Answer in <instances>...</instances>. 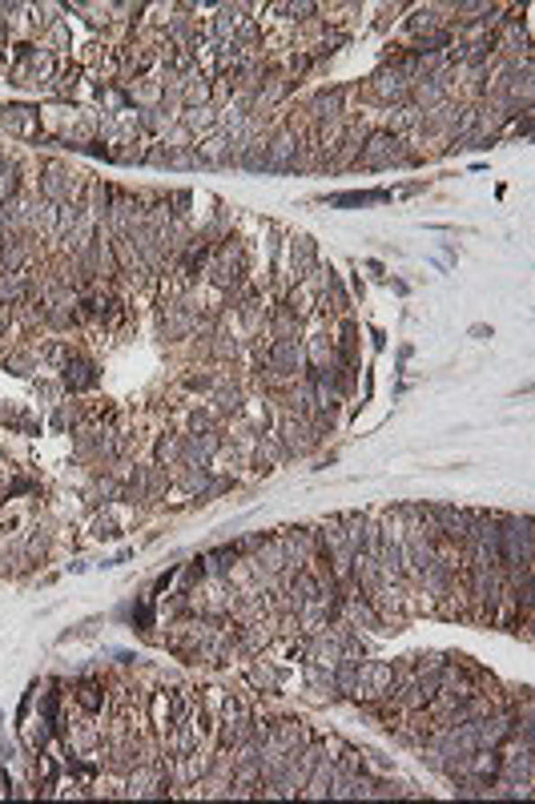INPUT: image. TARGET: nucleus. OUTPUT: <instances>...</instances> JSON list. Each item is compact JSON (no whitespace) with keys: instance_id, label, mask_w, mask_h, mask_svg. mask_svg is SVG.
<instances>
[{"instance_id":"nucleus-1","label":"nucleus","mask_w":535,"mask_h":804,"mask_svg":"<svg viewBox=\"0 0 535 804\" xmlns=\"http://www.w3.org/2000/svg\"><path fill=\"white\" fill-rule=\"evenodd\" d=\"M427 161V153L411 149L407 137H394L386 133V129H375V133L362 141L358 149V169H394V166H422Z\"/></svg>"},{"instance_id":"nucleus-2","label":"nucleus","mask_w":535,"mask_h":804,"mask_svg":"<svg viewBox=\"0 0 535 804\" xmlns=\"http://www.w3.org/2000/svg\"><path fill=\"white\" fill-rule=\"evenodd\" d=\"M41 189V202H53V205H85V194H89V181L85 173H77L68 161H45L37 177Z\"/></svg>"},{"instance_id":"nucleus-3","label":"nucleus","mask_w":535,"mask_h":804,"mask_svg":"<svg viewBox=\"0 0 535 804\" xmlns=\"http://www.w3.org/2000/svg\"><path fill=\"white\" fill-rule=\"evenodd\" d=\"M16 65H8V81L21 85V89H53L60 57H53L41 45H16Z\"/></svg>"},{"instance_id":"nucleus-4","label":"nucleus","mask_w":535,"mask_h":804,"mask_svg":"<svg viewBox=\"0 0 535 804\" xmlns=\"http://www.w3.org/2000/svg\"><path fill=\"white\" fill-rule=\"evenodd\" d=\"M499 564L503 567L535 564V535L528 515H499Z\"/></svg>"},{"instance_id":"nucleus-5","label":"nucleus","mask_w":535,"mask_h":804,"mask_svg":"<svg viewBox=\"0 0 535 804\" xmlns=\"http://www.w3.org/2000/svg\"><path fill=\"white\" fill-rule=\"evenodd\" d=\"M266 375L278 378V383H295V375L306 366V350H302V339H270L266 342V358H262Z\"/></svg>"},{"instance_id":"nucleus-6","label":"nucleus","mask_w":535,"mask_h":804,"mask_svg":"<svg viewBox=\"0 0 535 804\" xmlns=\"http://www.w3.org/2000/svg\"><path fill=\"white\" fill-rule=\"evenodd\" d=\"M394 664L386 660H370L362 655L358 660V684H355V704H367V700H386L394 691Z\"/></svg>"},{"instance_id":"nucleus-7","label":"nucleus","mask_w":535,"mask_h":804,"mask_svg":"<svg viewBox=\"0 0 535 804\" xmlns=\"http://www.w3.org/2000/svg\"><path fill=\"white\" fill-rule=\"evenodd\" d=\"M362 97H367L370 105H383V109L407 105V101H411V81L399 73V68L383 65V68H378V73L367 81V89H362Z\"/></svg>"},{"instance_id":"nucleus-8","label":"nucleus","mask_w":535,"mask_h":804,"mask_svg":"<svg viewBox=\"0 0 535 804\" xmlns=\"http://www.w3.org/2000/svg\"><path fill=\"white\" fill-rule=\"evenodd\" d=\"M310 740H318L314 732H310L306 720H298V716H278V720H270V728H266V752H282V756H290V752H302L310 745Z\"/></svg>"},{"instance_id":"nucleus-9","label":"nucleus","mask_w":535,"mask_h":804,"mask_svg":"<svg viewBox=\"0 0 535 804\" xmlns=\"http://www.w3.org/2000/svg\"><path fill=\"white\" fill-rule=\"evenodd\" d=\"M302 153V133L298 129H278L266 141V173H290Z\"/></svg>"},{"instance_id":"nucleus-10","label":"nucleus","mask_w":535,"mask_h":804,"mask_svg":"<svg viewBox=\"0 0 535 804\" xmlns=\"http://www.w3.org/2000/svg\"><path fill=\"white\" fill-rule=\"evenodd\" d=\"M515 720H520V712H487L483 720H476V740L479 748H503L507 740L515 736Z\"/></svg>"},{"instance_id":"nucleus-11","label":"nucleus","mask_w":535,"mask_h":804,"mask_svg":"<svg viewBox=\"0 0 535 804\" xmlns=\"http://www.w3.org/2000/svg\"><path fill=\"white\" fill-rule=\"evenodd\" d=\"M339 764V760H334ZM326 800H370V776L362 768H334V781H331V792Z\"/></svg>"},{"instance_id":"nucleus-12","label":"nucleus","mask_w":535,"mask_h":804,"mask_svg":"<svg viewBox=\"0 0 535 804\" xmlns=\"http://www.w3.org/2000/svg\"><path fill=\"white\" fill-rule=\"evenodd\" d=\"M0 133L21 137V141H37L41 137V113L29 105H5L0 109Z\"/></svg>"},{"instance_id":"nucleus-13","label":"nucleus","mask_w":535,"mask_h":804,"mask_svg":"<svg viewBox=\"0 0 535 804\" xmlns=\"http://www.w3.org/2000/svg\"><path fill=\"white\" fill-rule=\"evenodd\" d=\"M347 97H350V89L347 85H331V89H318L314 97H310V105H306V113H310V121H334V117H347Z\"/></svg>"},{"instance_id":"nucleus-14","label":"nucleus","mask_w":535,"mask_h":804,"mask_svg":"<svg viewBox=\"0 0 535 804\" xmlns=\"http://www.w3.org/2000/svg\"><path fill=\"white\" fill-rule=\"evenodd\" d=\"M314 262H318V241H314V238H306V233L290 238V246H286V278H290V286L306 278V270H310Z\"/></svg>"},{"instance_id":"nucleus-15","label":"nucleus","mask_w":535,"mask_h":804,"mask_svg":"<svg viewBox=\"0 0 535 804\" xmlns=\"http://www.w3.org/2000/svg\"><path fill=\"white\" fill-rule=\"evenodd\" d=\"M238 655H262L266 647L274 644V619L270 616H262V619H254V624H241L238 628Z\"/></svg>"},{"instance_id":"nucleus-16","label":"nucleus","mask_w":535,"mask_h":804,"mask_svg":"<svg viewBox=\"0 0 535 804\" xmlns=\"http://www.w3.org/2000/svg\"><path fill=\"white\" fill-rule=\"evenodd\" d=\"M218 117H222L218 105H197V109H181L177 125L186 129V133L194 137V145H197V141H205V137L218 133Z\"/></svg>"},{"instance_id":"nucleus-17","label":"nucleus","mask_w":535,"mask_h":804,"mask_svg":"<svg viewBox=\"0 0 535 804\" xmlns=\"http://www.w3.org/2000/svg\"><path fill=\"white\" fill-rule=\"evenodd\" d=\"M302 684H306V696L314 704H331L339 691H334V668H322L314 660H302Z\"/></svg>"},{"instance_id":"nucleus-18","label":"nucleus","mask_w":535,"mask_h":804,"mask_svg":"<svg viewBox=\"0 0 535 804\" xmlns=\"http://www.w3.org/2000/svg\"><path fill=\"white\" fill-rule=\"evenodd\" d=\"M41 113V133H49V137H57V141H65L68 133H73V125L81 121V113L85 109H77V105H49V109H37Z\"/></svg>"},{"instance_id":"nucleus-19","label":"nucleus","mask_w":535,"mask_h":804,"mask_svg":"<svg viewBox=\"0 0 535 804\" xmlns=\"http://www.w3.org/2000/svg\"><path fill=\"white\" fill-rule=\"evenodd\" d=\"M60 386L73 394L93 391V386H97V366H93L85 354H68V362L60 366Z\"/></svg>"},{"instance_id":"nucleus-20","label":"nucleus","mask_w":535,"mask_h":804,"mask_svg":"<svg viewBox=\"0 0 535 804\" xmlns=\"http://www.w3.org/2000/svg\"><path fill=\"white\" fill-rule=\"evenodd\" d=\"M334 756H331V748L322 752V756L314 760V768H310V776H306V784H302V792L298 797H306V800H326V792H331V781H334Z\"/></svg>"},{"instance_id":"nucleus-21","label":"nucleus","mask_w":535,"mask_h":804,"mask_svg":"<svg viewBox=\"0 0 535 804\" xmlns=\"http://www.w3.org/2000/svg\"><path fill=\"white\" fill-rule=\"evenodd\" d=\"M194 149H197V161H202V169H205V166H210V169L238 166V153H234V145H230L222 133H213V137H205V141H197Z\"/></svg>"},{"instance_id":"nucleus-22","label":"nucleus","mask_w":535,"mask_h":804,"mask_svg":"<svg viewBox=\"0 0 535 804\" xmlns=\"http://www.w3.org/2000/svg\"><path fill=\"white\" fill-rule=\"evenodd\" d=\"M213 474H210V466L205 463H177V466H169V483H174L177 491H186V495H197V491L210 483Z\"/></svg>"},{"instance_id":"nucleus-23","label":"nucleus","mask_w":535,"mask_h":804,"mask_svg":"<svg viewBox=\"0 0 535 804\" xmlns=\"http://www.w3.org/2000/svg\"><path fill=\"white\" fill-rule=\"evenodd\" d=\"M246 680H249V688H254V691L278 696V691H282V680H286V676H282V668H274L270 660H262V655H258V660L246 668Z\"/></svg>"},{"instance_id":"nucleus-24","label":"nucleus","mask_w":535,"mask_h":804,"mask_svg":"<svg viewBox=\"0 0 535 804\" xmlns=\"http://www.w3.org/2000/svg\"><path fill=\"white\" fill-rule=\"evenodd\" d=\"M447 101H451V93H447L435 77H422V81L411 85V105H415L419 113H431V109L447 105Z\"/></svg>"},{"instance_id":"nucleus-25","label":"nucleus","mask_w":535,"mask_h":804,"mask_svg":"<svg viewBox=\"0 0 535 804\" xmlns=\"http://www.w3.org/2000/svg\"><path fill=\"white\" fill-rule=\"evenodd\" d=\"M306 366L310 370H331L339 366V350H334V339L331 334H314V339H306Z\"/></svg>"},{"instance_id":"nucleus-26","label":"nucleus","mask_w":535,"mask_h":804,"mask_svg":"<svg viewBox=\"0 0 535 804\" xmlns=\"http://www.w3.org/2000/svg\"><path fill=\"white\" fill-rule=\"evenodd\" d=\"M422 129V113L415 105H394V109H386V133H394V137H411V133H419Z\"/></svg>"},{"instance_id":"nucleus-27","label":"nucleus","mask_w":535,"mask_h":804,"mask_svg":"<svg viewBox=\"0 0 535 804\" xmlns=\"http://www.w3.org/2000/svg\"><path fill=\"white\" fill-rule=\"evenodd\" d=\"M290 459V451H286V443H282L278 435H262V443H258V451H254V466L262 474H270L278 463H286Z\"/></svg>"},{"instance_id":"nucleus-28","label":"nucleus","mask_w":535,"mask_h":804,"mask_svg":"<svg viewBox=\"0 0 535 804\" xmlns=\"http://www.w3.org/2000/svg\"><path fill=\"white\" fill-rule=\"evenodd\" d=\"M205 354H210L213 362H234L238 358V339L230 330H222V326H210V342H205Z\"/></svg>"},{"instance_id":"nucleus-29","label":"nucleus","mask_w":535,"mask_h":804,"mask_svg":"<svg viewBox=\"0 0 535 804\" xmlns=\"http://www.w3.org/2000/svg\"><path fill=\"white\" fill-rule=\"evenodd\" d=\"M73 700H77V708L81 712H89V716H97L101 708H105V688L97 684V680H85V684H77V691H73Z\"/></svg>"},{"instance_id":"nucleus-30","label":"nucleus","mask_w":535,"mask_h":804,"mask_svg":"<svg viewBox=\"0 0 535 804\" xmlns=\"http://www.w3.org/2000/svg\"><path fill=\"white\" fill-rule=\"evenodd\" d=\"M241 406H246V394H241V386H234V383H222V386H213V411L218 414H241Z\"/></svg>"},{"instance_id":"nucleus-31","label":"nucleus","mask_w":535,"mask_h":804,"mask_svg":"<svg viewBox=\"0 0 535 804\" xmlns=\"http://www.w3.org/2000/svg\"><path fill=\"white\" fill-rule=\"evenodd\" d=\"M181 443H186V435H161L158 443H153V463H158V466H177L181 463Z\"/></svg>"},{"instance_id":"nucleus-32","label":"nucleus","mask_w":535,"mask_h":804,"mask_svg":"<svg viewBox=\"0 0 535 804\" xmlns=\"http://www.w3.org/2000/svg\"><path fill=\"white\" fill-rule=\"evenodd\" d=\"M238 559V551L234 547H213V551H205L202 556V567H205V575H213V579H222L230 572V564Z\"/></svg>"},{"instance_id":"nucleus-33","label":"nucleus","mask_w":535,"mask_h":804,"mask_svg":"<svg viewBox=\"0 0 535 804\" xmlns=\"http://www.w3.org/2000/svg\"><path fill=\"white\" fill-rule=\"evenodd\" d=\"M41 49H49L53 57H60V53H68L73 49V32H68V21H57L53 29L41 37Z\"/></svg>"},{"instance_id":"nucleus-34","label":"nucleus","mask_w":535,"mask_h":804,"mask_svg":"<svg viewBox=\"0 0 535 804\" xmlns=\"http://www.w3.org/2000/svg\"><path fill=\"white\" fill-rule=\"evenodd\" d=\"M57 213H60V205H53V202H37V238L57 241Z\"/></svg>"},{"instance_id":"nucleus-35","label":"nucleus","mask_w":535,"mask_h":804,"mask_svg":"<svg viewBox=\"0 0 535 804\" xmlns=\"http://www.w3.org/2000/svg\"><path fill=\"white\" fill-rule=\"evenodd\" d=\"M77 81H81V65H60L57 68V81H53V97L65 101L68 93L77 89Z\"/></svg>"},{"instance_id":"nucleus-36","label":"nucleus","mask_w":535,"mask_h":804,"mask_svg":"<svg viewBox=\"0 0 535 804\" xmlns=\"http://www.w3.org/2000/svg\"><path fill=\"white\" fill-rule=\"evenodd\" d=\"M24 745H29L32 752H41L49 745V720H45V716H37V720L24 724Z\"/></svg>"},{"instance_id":"nucleus-37","label":"nucleus","mask_w":535,"mask_h":804,"mask_svg":"<svg viewBox=\"0 0 535 804\" xmlns=\"http://www.w3.org/2000/svg\"><path fill=\"white\" fill-rule=\"evenodd\" d=\"M5 366L13 370V375H32V370L41 366V358H37V354H29V350H16V354H8V358H5Z\"/></svg>"},{"instance_id":"nucleus-38","label":"nucleus","mask_w":535,"mask_h":804,"mask_svg":"<svg viewBox=\"0 0 535 804\" xmlns=\"http://www.w3.org/2000/svg\"><path fill=\"white\" fill-rule=\"evenodd\" d=\"M391 194H383V189H375V194H334L331 205H370V202H386Z\"/></svg>"},{"instance_id":"nucleus-39","label":"nucleus","mask_w":535,"mask_h":804,"mask_svg":"<svg viewBox=\"0 0 535 804\" xmlns=\"http://www.w3.org/2000/svg\"><path fill=\"white\" fill-rule=\"evenodd\" d=\"M93 495H97V503H113V499H121V479H113V474H101L97 487H93Z\"/></svg>"},{"instance_id":"nucleus-40","label":"nucleus","mask_w":535,"mask_h":804,"mask_svg":"<svg viewBox=\"0 0 535 804\" xmlns=\"http://www.w3.org/2000/svg\"><path fill=\"white\" fill-rule=\"evenodd\" d=\"M93 535H97V539H117L121 535V523L109 511H101L97 519H93Z\"/></svg>"},{"instance_id":"nucleus-41","label":"nucleus","mask_w":535,"mask_h":804,"mask_svg":"<svg viewBox=\"0 0 535 804\" xmlns=\"http://www.w3.org/2000/svg\"><path fill=\"white\" fill-rule=\"evenodd\" d=\"M399 13H403V5H383V21H378V32H386L394 21H399Z\"/></svg>"},{"instance_id":"nucleus-42","label":"nucleus","mask_w":535,"mask_h":804,"mask_svg":"<svg viewBox=\"0 0 535 804\" xmlns=\"http://www.w3.org/2000/svg\"><path fill=\"white\" fill-rule=\"evenodd\" d=\"M93 628H97V619H85V624H77L73 632H65L60 639H85V636H93Z\"/></svg>"},{"instance_id":"nucleus-43","label":"nucleus","mask_w":535,"mask_h":804,"mask_svg":"<svg viewBox=\"0 0 535 804\" xmlns=\"http://www.w3.org/2000/svg\"><path fill=\"white\" fill-rule=\"evenodd\" d=\"M186 386H189V391H210L213 378L210 375H186Z\"/></svg>"},{"instance_id":"nucleus-44","label":"nucleus","mask_w":535,"mask_h":804,"mask_svg":"<svg viewBox=\"0 0 535 804\" xmlns=\"http://www.w3.org/2000/svg\"><path fill=\"white\" fill-rule=\"evenodd\" d=\"M8 238H13V226H8V210L0 205V246H5Z\"/></svg>"},{"instance_id":"nucleus-45","label":"nucleus","mask_w":535,"mask_h":804,"mask_svg":"<svg viewBox=\"0 0 535 804\" xmlns=\"http://www.w3.org/2000/svg\"><path fill=\"white\" fill-rule=\"evenodd\" d=\"M8 322H13V306H0V339H5Z\"/></svg>"}]
</instances>
